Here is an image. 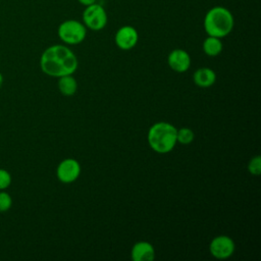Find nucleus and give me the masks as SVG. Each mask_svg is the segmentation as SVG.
Masks as SVG:
<instances>
[{
    "label": "nucleus",
    "mask_w": 261,
    "mask_h": 261,
    "mask_svg": "<svg viewBox=\"0 0 261 261\" xmlns=\"http://www.w3.org/2000/svg\"><path fill=\"white\" fill-rule=\"evenodd\" d=\"M130 256L134 261H152L155 258V250L150 243L141 241L133 246Z\"/></svg>",
    "instance_id": "9d476101"
},
{
    "label": "nucleus",
    "mask_w": 261,
    "mask_h": 261,
    "mask_svg": "<svg viewBox=\"0 0 261 261\" xmlns=\"http://www.w3.org/2000/svg\"><path fill=\"white\" fill-rule=\"evenodd\" d=\"M82 5H84L85 7L86 6H89V5H91V4H94V3H96L97 2V0H77Z\"/></svg>",
    "instance_id": "a211bd4d"
},
{
    "label": "nucleus",
    "mask_w": 261,
    "mask_h": 261,
    "mask_svg": "<svg viewBox=\"0 0 261 261\" xmlns=\"http://www.w3.org/2000/svg\"><path fill=\"white\" fill-rule=\"evenodd\" d=\"M194 132L189 127H181L177 129L176 133V141L182 145H188L194 140Z\"/></svg>",
    "instance_id": "4468645a"
},
{
    "label": "nucleus",
    "mask_w": 261,
    "mask_h": 261,
    "mask_svg": "<svg viewBox=\"0 0 261 261\" xmlns=\"http://www.w3.org/2000/svg\"><path fill=\"white\" fill-rule=\"evenodd\" d=\"M209 251L216 259H226L233 254L234 243L227 236H217L211 241Z\"/></svg>",
    "instance_id": "0eeeda50"
},
{
    "label": "nucleus",
    "mask_w": 261,
    "mask_h": 261,
    "mask_svg": "<svg viewBox=\"0 0 261 261\" xmlns=\"http://www.w3.org/2000/svg\"><path fill=\"white\" fill-rule=\"evenodd\" d=\"M2 85H3V75L0 73V89H1Z\"/></svg>",
    "instance_id": "6ab92c4d"
},
{
    "label": "nucleus",
    "mask_w": 261,
    "mask_h": 261,
    "mask_svg": "<svg viewBox=\"0 0 261 261\" xmlns=\"http://www.w3.org/2000/svg\"><path fill=\"white\" fill-rule=\"evenodd\" d=\"M203 51L208 56H217L222 51L221 40L216 37L208 36L203 42Z\"/></svg>",
    "instance_id": "ddd939ff"
},
{
    "label": "nucleus",
    "mask_w": 261,
    "mask_h": 261,
    "mask_svg": "<svg viewBox=\"0 0 261 261\" xmlns=\"http://www.w3.org/2000/svg\"><path fill=\"white\" fill-rule=\"evenodd\" d=\"M40 66L44 73L54 77L72 74L77 68L74 53L64 45H52L41 56Z\"/></svg>",
    "instance_id": "f257e3e1"
},
{
    "label": "nucleus",
    "mask_w": 261,
    "mask_h": 261,
    "mask_svg": "<svg viewBox=\"0 0 261 261\" xmlns=\"http://www.w3.org/2000/svg\"><path fill=\"white\" fill-rule=\"evenodd\" d=\"M248 170L253 175H259L261 173V157L259 155H256L250 160Z\"/></svg>",
    "instance_id": "2eb2a0df"
},
{
    "label": "nucleus",
    "mask_w": 261,
    "mask_h": 261,
    "mask_svg": "<svg viewBox=\"0 0 261 261\" xmlns=\"http://www.w3.org/2000/svg\"><path fill=\"white\" fill-rule=\"evenodd\" d=\"M11 184L10 173L3 168H0V191L7 189Z\"/></svg>",
    "instance_id": "f3484780"
},
{
    "label": "nucleus",
    "mask_w": 261,
    "mask_h": 261,
    "mask_svg": "<svg viewBox=\"0 0 261 261\" xmlns=\"http://www.w3.org/2000/svg\"><path fill=\"white\" fill-rule=\"evenodd\" d=\"M233 24L232 13L223 6L212 7L204 17V30L207 35L219 39L226 37L232 31Z\"/></svg>",
    "instance_id": "f03ea898"
},
{
    "label": "nucleus",
    "mask_w": 261,
    "mask_h": 261,
    "mask_svg": "<svg viewBox=\"0 0 261 261\" xmlns=\"http://www.w3.org/2000/svg\"><path fill=\"white\" fill-rule=\"evenodd\" d=\"M176 133L177 129L172 124L164 121L156 122L148 130V143L155 152L168 153L177 143Z\"/></svg>",
    "instance_id": "7ed1b4c3"
},
{
    "label": "nucleus",
    "mask_w": 261,
    "mask_h": 261,
    "mask_svg": "<svg viewBox=\"0 0 261 261\" xmlns=\"http://www.w3.org/2000/svg\"><path fill=\"white\" fill-rule=\"evenodd\" d=\"M81 174V165L73 158L62 160L56 169V175L61 182L70 184L77 179Z\"/></svg>",
    "instance_id": "423d86ee"
},
{
    "label": "nucleus",
    "mask_w": 261,
    "mask_h": 261,
    "mask_svg": "<svg viewBox=\"0 0 261 261\" xmlns=\"http://www.w3.org/2000/svg\"><path fill=\"white\" fill-rule=\"evenodd\" d=\"M114 41L119 49L130 50L137 45L139 41V34L134 27L123 25L117 30Z\"/></svg>",
    "instance_id": "6e6552de"
},
{
    "label": "nucleus",
    "mask_w": 261,
    "mask_h": 261,
    "mask_svg": "<svg viewBox=\"0 0 261 261\" xmlns=\"http://www.w3.org/2000/svg\"><path fill=\"white\" fill-rule=\"evenodd\" d=\"M193 80L197 86L201 88H208L215 83L216 74L211 68L201 67L194 72Z\"/></svg>",
    "instance_id": "9b49d317"
},
{
    "label": "nucleus",
    "mask_w": 261,
    "mask_h": 261,
    "mask_svg": "<svg viewBox=\"0 0 261 261\" xmlns=\"http://www.w3.org/2000/svg\"><path fill=\"white\" fill-rule=\"evenodd\" d=\"M169 67L176 72H185L190 68L191 57L189 53L182 49L172 50L167 57Z\"/></svg>",
    "instance_id": "1a4fd4ad"
},
{
    "label": "nucleus",
    "mask_w": 261,
    "mask_h": 261,
    "mask_svg": "<svg viewBox=\"0 0 261 261\" xmlns=\"http://www.w3.org/2000/svg\"><path fill=\"white\" fill-rule=\"evenodd\" d=\"M58 89L60 93L64 96L73 95L77 89V84L75 79L71 74L60 76L58 81Z\"/></svg>",
    "instance_id": "f8f14e48"
},
{
    "label": "nucleus",
    "mask_w": 261,
    "mask_h": 261,
    "mask_svg": "<svg viewBox=\"0 0 261 261\" xmlns=\"http://www.w3.org/2000/svg\"><path fill=\"white\" fill-rule=\"evenodd\" d=\"M82 17L85 27L92 31H100L107 24L106 10L101 4L97 2L86 6Z\"/></svg>",
    "instance_id": "39448f33"
},
{
    "label": "nucleus",
    "mask_w": 261,
    "mask_h": 261,
    "mask_svg": "<svg viewBox=\"0 0 261 261\" xmlns=\"http://www.w3.org/2000/svg\"><path fill=\"white\" fill-rule=\"evenodd\" d=\"M57 34L63 43L68 45H77L85 40L87 28L82 21L76 19H67L59 24Z\"/></svg>",
    "instance_id": "20e7f679"
},
{
    "label": "nucleus",
    "mask_w": 261,
    "mask_h": 261,
    "mask_svg": "<svg viewBox=\"0 0 261 261\" xmlns=\"http://www.w3.org/2000/svg\"><path fill=\"white\" fill-rule=\"evenodd\" d=\"M12 205V199L10 195L4 190L0 192V212H6Z\"/></svg>",
    "instance_id": "dca6fc26"
}]
</instances>
